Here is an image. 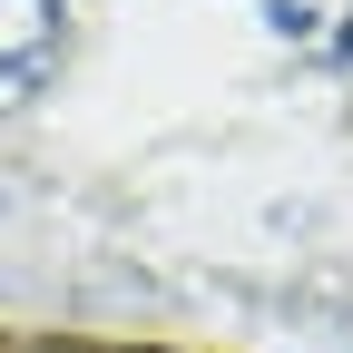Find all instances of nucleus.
I'll use <instances>...</instances> for the list:
<instances>
[{"instance_id": "1", "label": "nucleus", "mask_w": 353, "mask_h": 353, "mask_svg": "<svg viewBox=\"0 0 353 353\" xmlns=\"http://www.w3.org/2000/svg\"><path fill=\"white\" fill-rule=\"evenodd\" d=\"M69 50V0H0V118L50 88Z\"/></svg>"}, {"instance_id": "2", "label": "nucleus", "mask_w": 353, "mask_h": 353, "mask_svg": "<svg viewBox=\"0 0 353 353\" xmlns=\"http://www.w3.org/2000/svg\"><path fill=\"white\" fill-rule=\"evenodd\" d=\"M265 30L294 59H324V69L353 59V0H265Z\"/></svg>"}]
</instances>
